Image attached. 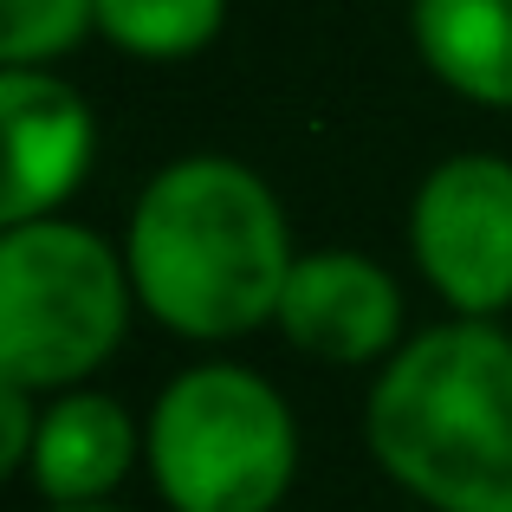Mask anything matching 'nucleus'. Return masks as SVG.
Instances as JSON below:
<instances>
[{"mask_svg":"<svg viewBox=\"0 0 512 512\" xmlns=\"http://www.w3.org/2000/svg\"><path fill=\"white\" fill-rule=\"evenodd\" d=\"M124 260L143 318L182 344H240L279 318L292 279V221L273 182L240 156H175L137 188Z\"/></svg>","mask_w":512,"mask_h":512,"instance_id":"nucleus-1","label":"nucleus"},{"mask_svg":"<svg viewBox=\"0 0 512 512\" xmlns=\"http://www.w3.org/2000/svg\"><path fill=\"white\" fill-rule=\"evenodd\" d=\"M363 448L422 512H512V331L441 318L370 376Z\"/></svg>","mask_w":512,"mask_h":512,"instance_id":"nucleus-2","label":"nucleus"},{"mask_svg":"<svg viewBox=\"0 0 512 512\" xmlns=\"http://www.w3.org/2000/svg\"><path fill=\"white\" fill-rule=\"evenodd\" d=\"M143 474L169 512H279L299 480V415L253 363H188L143 415Z\"/></svg>","mask_w":512,"mask_h":512,"instance_id":"nucleus-3","label":"nucleus"},{"mask_svg":"<svg viewBox=\"0 0 512 512\" xmlns=\"http://www.w3.org/2000/svg\"><path fill=\"white\" fill-rule=\"evenodd\" d=\"M124 240L46 214L0 227V383L59 396L124 350L137 318Z\"/></svg>","mask_w":512,"mask_h":512,"instance_id":"nucleus-4","label":"nucleus"},{"mask_svg":"<svg viewBox=\"0 0 512 512\" xmlns=\"http://www.w3.org/2000/svg\"><path fill=\"white\" fill-rule=\"evenodd\" d=\"M409 260L448 318L512 312V163L493 150L441 156L409 195Z\"/></svg>","mask_w":512,"mask_h":512,"instance_id":"nucleus-5","label":"nucleus"},{"mask_svg":"<svg viewBox=\"0 0 512 512\" xmlns=\"http://www.w3.org/2000/svg\"><path fill=\"white\" fill-rule=\"evenodd\" d=\"M273 331L331 370H383L409 344V299L383 260L357 247H312L292 260Z\"/></svg>","mask_w":512,"mask_h":512,"instance_id":"nucleus-6","label":"nucleus"},{"mask_svg":"<svg viewBox=\"0 0 512 512\" xmlns=\"http://www.w3.org/2000/svg\"><path fill=\"white\" fill-rule=\"evenodd\" d=\"M0 124H7V188L0 227L65 214L98 156V111L52 65H0Z\"/></svg>","mask_w":512,"mask_h":512,"instance_id":"nucleus-7","label":"nucleus"},{"mask_svg":"<svg viewBox=\"0 0 512 512\" xmlns=\"http://www.w3.org/2000/svg\"><path fill=\"white\" fill-rule=\"evenodd\" d=\"M143 467V415H130L98 383H78L46 396L39 441L26 454V487L39 506H91L117 500L130 474Z\"/></svg>","mask_w":512,"mask_h":512,"instance_id":"nucleus-8","label":"nucleus"},{"mask_svg":"<svg viewBox=\"0 0 512 512\" xmlns=\"http://www.w3.org/2000/svg\"><path fill=\"white\" fill-rule=\"evenodd\" d=\"M415 59L480 111H512V0H409Z\"/></svg>","mask_w":512,"mask_h":512,"instance_id":"nucleus-9","label":"nucleus"},{"mask_svg":"<svg viewBox=\"0 0 512 512\" xmlns=\"http://www.w3.org/2000/svg\"><path fill=\"white\" fill-rule=\"evenodd\" d=\"M227 26V0H98V39L143 65H182Z\"/></svg>","mask_w":512,"mask_h":512,"instance_id":"nucleus-10","label":"nucleus"},{"mask_svg":"<svg viewBox=\"0 0 512 512\" xmlns=\"http://www.w3.org/2000/svg\"><path fill=\"white\" fill-rule=\"evenodd\" d=\"M98 33V0H0V65H59Z\"/></svg>","mask_w":512,"mask_h":512,"instance_id":"nucleus-11","label":"nucleus"},{"mask_svg":"<svg viewBox=\"0 0 512 512\" xmlns=\"http://www.w3.org/2000/svg\"><path fill=\"white\" fill-rule=\"evenodd\" d=\"M39 409H46L39 389L0 383V474L7 480L26 474V454H33V441H39Z\"/></svg>","mask_w":512,"mask_h":512,"instance_id":"nucleus-12","label":"nucleus"},{"mask_svg":"<svg viewBox=\"0 0 512 512\" xmlns=\"http://www.w3.org/2000/svg\"><path fill=\"white\" fill-rule=\"evenodd\" d=\"M39 512H130V506H117V500H91V506H39Z\"/></svg>","mask_w":512,"mask_h":512,"instance_id":"nucleus-13","label":"nucleus"},{"mask_svg":"<svg viewBox=\"0 0 512 512\" xmlns=\"http://www.w3.org/2000/svg\"><path fill=\"white\" fill-rule=\"evenodd\" d=\"M396 512H422V506H396Z\"/></svg>","mask_w":512,"mask_h":512,"instance_id":"nucleus-14","label":"nucleus"}]
</instances>
